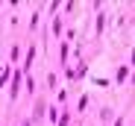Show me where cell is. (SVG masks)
Returning <instances> with one entry per match:
<instances>
[{"label": "cell", "mask_w": 135, "mask_h": 126, "mask_svg": "<svg viewBox=\"0 0 135 126\" xmlns=\"http://www.w3.org/2000/svg\"><path fill=\"white\" fill-rule=\"evenodd\" d=\"M24 126H30V123H24Z\"/></svg>", "instance_id": "cell-1"}]
</instances>
